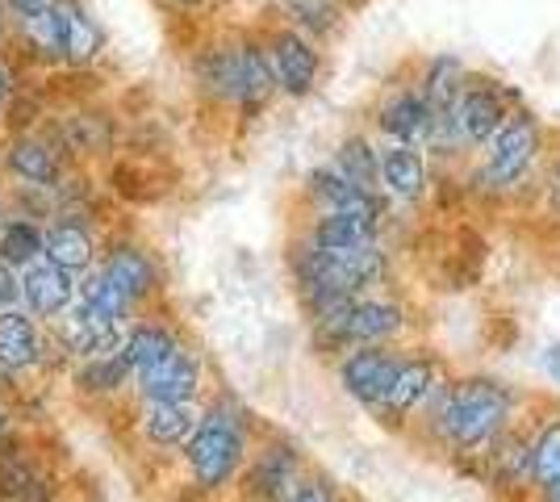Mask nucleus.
I'll return each instance as SVG.
<instances>
[{
    "label": "nucleus",
    "instance_id": "36",
    "mask_svg": "<svg viewBox=\"0 0 560 502\" xmlns=\"http://www.w3.org/2000/svg\"><path fill=\"white\" fill-rule=\"evenodd\" d=\"M13 93H18V72H13V63H9V55H0V114L9 109Z\"/></svg>",
    "mask_w": 560,
    "mask_h": 502
},
{
    "label": "nucleus",
    "instance_id": "1",
    "mask_svg": "<svg viewBox=\"0 0 560 502\" xmlns=\"http://www.w3.org/2000/svg\"><path fill=\"white\" fill-rule=\"evenodd\" d=\"M188 72H192V89L201 101L231 109L238 118H259L280 96L259 25L213 30L210 38L192 50Z\"/></svg>",
    "mask_w": 560,
    "mask_h": 502
},
{
    "label": "nucleus",
    "instance_id": "19",
    "mask_svg": "<svg viewBox=\"0 0 560 502\" xmlns=\"http://www.w3.org/2000/svg\"><path fill=\"white\" fill-rule=\"evenodd\" d=\"M410 72H415V84L422 89V96L431 101V109L440 114V109H452V105H456V96H460L472 68H468L456 50H435V55H427V59H415Z\"/></svg>",
    "mask_w": 560,
    "mask_h": 502
},
{
    "label": "nucleus",
    "instance_id": "17",
    "mask_svg": "<svg viewBox=\"0 0 560 502\" xmlns=\"http://www.w3.org/2000/svg\"><path fill=\"white\" fill-rule=\"evenodd\" d=\"M75 297H80L75 272L50 264L47 256L22 268V306L34 318H63L75 306Z\"/></svg>",
    "mask_w": 560,
    "mask_h": 502
},
{
    "label": "nucleus",
    "instance_id": "42",
    "mask_svg": "<svg viewBox=\"0 0 560 502\" xmlns=\"http://www.w3.org/2000/svg\"><path fill=\"white\" fill-rule=\"evenodd\" d=\"M343 4H348L351 13H360V9H364V4H369V0H343Z\"/></svg>",
    "mask_w": 560,
    "mask_h": 502
},
{
    "label": "nucleus",
    "instance_id": "38",
    "mask_svg": "<svg viewBox=\"0 0 560 502\" xmlns=\"http://www.w3.org/2000/svg\"><path fill=\"white\" fill-rule=\"evenodd\" d=\"M9 4V13H13V25L25 22V17H34V13H43V9H50L55 0H4Z\"/></svg>",
    "mask_w": 560,
    "mask_h": 502
},
{
    "label": "nucleus",
    "instance_id": "26",
    "mask_svg": "<svg viewBox=\"0 0 560 502\" xmlns=\"http://www.w3.org/2000/svg\"><path fill=\"white\" fill-rule=\"evenodd\" d=\"M381 231L385 226H373V222H360V218H343V214H310V222H305V235L314 243H323V247H335V252L376 247Z\"/></svg>",
    "mask_w": 560,
    "mask_h": 502
},
{
    "label": "nucleus",
    "instance_id": "44",
    "mask_svg": "<svg viewBox=\"0 0 560 502\" xmlns=\"http://www.w3.org/2000/svg\"><path fill=\"white\" fill-rule=\"evenodd\" d=\"M0 431H4V410H0Z\"/></svg>",
    "mask_w": 560,
    "mask_h": 502
},
{
    "label": "nucleus",
    "instance_id": "29",
    "mask_svg": "<svg viewBox=\"0 0 560 502\" xmlns=\"http://www.w3.org/2000/svg\"><path fill=\"white\" fill-rule=\"evenodd\" d=\"M43 256H47V226H38V222H30L22 214L9 218L4 231H0V260L22 272V268H30Z\"/></svg>",
    "mask_w": 560,
    "mask_h": 502
},
{
    "label": "nucleus",
    "instance_id": "16",
    "mask_svg": "<svg viewBox=\"0 0 560 502\" xmlns=\"http://www.w3.org/2000/svg\"><path fill=\"white\" fill-rule=\"evenodd\" d=\"M135 382H139L142 402H197V394H201V360L180 343L176 352H167L160 364H151Z\"/></svg>",
    "mask_w": 560,
    "mask_h": 502
},
{
    "label": "nucleus",
    "instance_id": "10",
    "mask_svg": "<svg viewBox=\"0 0 560 502\" xmlns=\"http://www.w3.org/2000/svg\"><path fill=\"white\" fill-rule=\"evenodd\" d=\"M401 369V352L394 343H369V348H348V357L339 360V385L351 402L376 410L385 402L389 385Z\"/></svg>",
    "mask_w": 560,
    "mask_h": 502
},
{
    "label": "nucleus",
    "instance_id": "32",
    "mask_svg": "<svg viewBox=\"0 0 560 502\" xmlns=\"http://www.w3.org/2000/svg\"><path fill=\"white\" fill-rule=\"evenodd\" d=\"M130 377H135V373H130V364H126L121 352H117V357L84 360V364H80V373H75V382H80L84 394H117Z\"/></svg>",
    "mask_w": 560,
    "mask_h": 502
},
{
    "label": "nucleus",
    "instance_id": "13",
    "mask_svg": "<svg viewBox=\"0 0 560 502\" xmlns=\"http://www.w3.org/2000/svg\"><path fill=\"white\" fill-rule=\"evenodd\" d=\"M435 164L422 147L381 143V192L397 206H422L431 197Z\"/></svg>",
    "mask_w": 560,
    "mask_h": 502
},
{
    "label": "nucleus",
    "instance_id": "18",
    "mask_svg": "<svg viewBox=\"0 0 560 502\" xmlns=\"http://www.w3.org/2000/svg\"><path fill=\"white\" fill-rule=\"evenodd\" d=\"M272 17H280L293 30H302L305 38L330 47L335 38H343V30L351 22V9L343 0H272Z\"/></svg>",
    "mask_w": 560,
    "mask_h": 502
},
{
    "label": "nucleus",
    "instance_id": "27",
    "mask_svg": "<svg viewBox=\"0 0 560 502\" xmlns=\"http://www.w3.org/2000/svg\"><path fill=\"white\" fill-rule=\"evenodd\" d=\"M176 348H180V339H176L172 327H164V323H139V327L126 331L121 357L130 364V373L139 377V373H147L151 364H160V360H164L167 352H176Z\"/></svg>",
    "mask_w": 560,
    "mask_h": 502
},
{
    "label": "nucleus",
    "instance_id": "8",
    "mask_svg": "<svg viewBox=\"0 0 560 502\" xmlns=\"http://www.w3.org/2000/svg\"><path fill=\"white\" fill-rule=\"evenodd\" d=\"M0 172L18 189H55L68 176V147L43 130H18L0 143Z\"/></svg>",
    "mask_w": 560,
    "mask_h": 502
},
{
    "label": "nucleus",
    "instance_id": "24",
    "mask_svg": "<svg viewBox=\"0 0 560 502\" xmlns=\"http://www.w3.org/2000/svg\"><path fill=\"white\" fill-rule=\"evenodd\" d=\"M197 423H201V415L192 410V402H142L139 410V431L160 448L188 444Z\"/></svg>",
    "mask_w": 560,
    "mask_h": 502
},
{
    "label": "nucleus",
    "instance_id": "4",
    "mask_svg": "<svg viewBox=\"0 0 560 502\" xmlns=\"http://www.w3.org/2000/svg\"><path fill=\"white\" fill-rule=\"evenodd\" d=\"M188 474L201 490H222L231 486L234 474L247 460V428L243 415H234L231 407H210L201 415V423L192 431V440L185 444Z\"/></svg>",
    "mask_w": 560,
    "mask_h": 502
},
{
    "label": "nucleus",
    "instance_id": "23",
    "mask_svg": "<svg viewBox=\"0 0 560 502\" xmlns=\"http://www.w3.org/2000/svg\"><path fill=\"white\" fill-rule=\"evenodd\" d=\"M47 260L75 272V277L96 268L101 252H96L93 231L84 222H75V218H55V222H47Z\"/></svg>",
    "mask_w": 560,
    "mask_h": 502
},
{
    "label": "nucleus",
    "instance_id": "20",
    "mask_svg": "<svg viewBox=\"0 0 560 502\" xmlns=\"http://www.w3.org/2000/svg\"><path fill=\"white\" fill-rule=\"evenodd\" d=\"M109 50V30L89 9V0H68V50H63V68L71 72H89L105 59Z\"/></svg>",
    "mask_w": 560,
    "mask_h": 502
},
{
    "label": "nucleus",
    "instance_id": "35",
    "mask_svg": "<svg viewBox=\"0 0 560 502\" xmlns=\"http://www.w3.org/2000/svg\"><path fill=\"white\" fill-rule=\"evenodd\" d=\"M18 302H22V272L0 260V314L13 311Z\"/></svg>",
    "mask_w": 560,
    "mask_h": 502
},
{
    "label": "nucleus",
    "instance_id": "41",
    "mask_svg": "<svg viewBox=\"0 0 560 502\" xmlns=\"http://www.w3.org/2000/svg\"><path fill=\"white\" fill-rule=\"evenodd\" d=\"M536 502H560V481L557 486H548V490H539Z\"/></svg>",
    "mask_w": 560,
    "mask_h": 502
},
{
    "label": "nucleus",
    "instance_id": "2",
    "mask_svg": "<svg viewBox=\"0 0 560 502\" xmlns=\"http://www.w3.org/2000/svg\"><path fill=\"white\" fill-rule=\"evenodd\" d=\"M518 394L498 377H460L427 410L431 440L452 456H486L518 423Z\"/></svg>",
    "mask_w": 560,
    "mask_h": 502
},
{
    "label": "nucleus",
    "instance_id": "25",
    "mask_svg": "<svg viewBox=\"0 0 560 502\" xmlns=\"http://www.w3.org/2000/svg\"><path fill=\"white\" fill-rule=\"evenodd\" d=\"M330 164L339 167L351 185H360V189H369V192H381V143H376L373 135H364V130L343 135L339 147H335V160H330Z\"/></svg>",
    "mask_w": 560,
    "mask_h": 502
},
{
    "label": "nucleus",
    "instance_id": "43",
    "mask_svg": "<svg viewBox=\"0 0 560 502\" xmlns=\"http://www.w3.org/2000/svg\"><path fill=\"white\" fill-rule=\"evenodd\" d=\"M9 218H13V214H9V206L0 201V231H4V222H9Z\"/></svg>",
    "mask_w": 560,
    "mask_h": 502
},
{
    "label": "nucleus",
    "instance_id": "5",
    "mask_svg": "<svg viewBox=\"0 0 560 502\" xmlns=\"http://www.w3.org/2000/svg\"><path fill=\"white\" fill-rule=\"evenodd\" d=\"M259 34H264L272 75H277V89L284 101H310L323 89V80H327V47L323 43L305 38L302 30L284 25L280 17H268L259 25Z\"/></svg>",
    "mask_w": 560,
    "mask_h": 502
},
{
    "label": "nucleus",
    "instance_id": "33",
    "mask_svg": "<svg viewBox=\"0 0 560 502\" xmlns=\"http://www.w3.org/2000/svg\"><path fill=\"white\" fill-rule=\"evenodd\" d=\"M539 206L552 222H560V130H552V147L539 172Z\"/></svg>",
    "mask_w": 560,
    "mask_h": 502
},
{
    "label": "nucleus",
    "instance_id": "12",
    "mask_svg": "<svg viewBox=\"0 0 560 502\" xmlns=\"http://www.w3.org/2000/svg\"><path fill=\"white\" fill-rule=\"evenodd\" d=\"M13 59L30 68H63V50H68V0H55L50 9L25 17L13 25Z\"/></svg>",
    "mask_w": 560,
    "mask_h": 502
},
{
    "label": "nucleus",
    "instance_id": "31",
    "mask_svg": "<svg viewBox=\"0 0 560 502\" xmlns=\"http://www.w3.org/2000/svg\"><path fill=\"white\" fill-rule=\"evenodd\" d=\"M560 481V410L544 415L532 431V494Z\"/></svg>",
    "mask_w": 560,
    "mask_h": 502
},
{
    "label": "nucleus",
    "instance_id": "22",
    "mask_svg": "<svg viewBox=\"0 0 560 502\" xmlns=\"http://www.w3.org/2000/svg\"><path fill=\"white\" fill-rule=\"evenodd\" d=\"M43 364V331L30 311H4L0 314V369H9L13 377Z\"/></svg>",
    "mask_w": 560,
    "mask_h": 502
},
{
    "label": "nucleus",
    "instance_id": "7",
    "mask_svg": "<svg viewBox=\"0 0 560 502\" xmlns=\"http://www.w3.org/2000/svg\"><path fill=\"white\" fill-rule=\"evenodd\" d=\"M373 130L381 135V143H406V147H427L431 126H435V109L415 84V72L406 68V75H397L394 84H385L373 101Z\"/></svg>",
    "mask_w": 560,
    "mask_h": 502
},
{
    "label": "nucleus",
    "instance_id": "3",
    "mask_svg": "<svg viewBox=\"0 0 560 502\" xmlns=\"http://www.w3.org/2000/svg\"><path fill=\"white\" fill-rule=\"evenodd\" d=\"M552 147V130L536 109L518 105L511 121L502 126V135L486 151H477L468 160V185L490 197V201H518L523 192L539 197V172Z\"/></svg>",
    "mask_w": 560,
    "mask_h": 502
},
{
    "label": "nucleus",
    "instance_id": "6",
    "mask_svg": "<svg viewBox=\"0 0 560 502\" xmlns=\"http://www.w3.org/2000/svg\"><path fill=\"white\" fill-rule=\"evenodd\" d=\"M518 105H527V101H523V93H518L514 84H506L502 75L468 72L465 89H460L456 105H452V118L460 126L468 151H472V155L486 151V147L502 135V126L511 121V114Z\"/></svg>",
    "mask_w": 560,
    "mask_h": 502
},
{
    "label": "nucleus",
    "instance_id": "9",
    "mask_svg": "<svg viewBox=\"0 0 560 502\" xmlns=\"http://www.w3.org/2000/svg\"><path fill=\"white\" fill-rule=\"evenodd\" d=\"M302 197L310 206V214H343L373 222V226H385V218H389V197L385 192H369L360 185H351L335 164L310 167L302 180Z\"/></svg>",
    "mask_w": 560,
    "mask_h": 502
},
{
    "label": "nucleus",
    "instance_id": "14",
    "mask_svg": "<svg viewBox=\"0 0 560 502\" xmlns=\"http://www.w3.org/2000/svg\"><path fill=\"white\" fill-rule=\"evenodd\" d=\"M410 327V314L397 297H373L360 293L351 314L343 318L339 348H369V343H397Z\"/></svg>",
    "mask_w": 560,
    "mask_h": 502
},
{
    "label": "nucleus",
    "instance_id": "15",
    "mask_svg": "<svg viewBox=\"0 0 560 502\" xmlns=\"http://www.w3.org/2000/svg\"><path fill=\"white\" fill-rule=\"evenodd\" d=\"M59 348L75 360H93V357H117L126 348V331L121 323H109L96 311H89L80 297L63 318H59Z\"/></svg>",
    "mask_w": 560,
    "mask_h": 502
},
{
    "label": "nucleus",
    "instance_id": "11",
    "mask_svg": "<svg viewBox=\"0 0 560 502\" xmlns=\"http://www.w3.org/2000/svg\"><path fill=\"white\" fill-rule=\"evenodd\" d=\"M444 385L447 382H444V373H440V364L427 357V352L401 357V369H397L394 385H389L385 402L376 407V415H381L385 423H406V419H415V415H427Z\"/></svg>",
    "mask_w": 560,
    "mask_h": 502
},
{
    "label": "nucleus",
    "instance_id": "37",
    "mask_svg": "<svg viewBox=\"0 0 560 502\" xmlns=\"http://www.w3.org/2000/svg\"><path fill=\"white\" fill-rule=\"evenodd\" d=\"M289 502H335V494H330L323 481H302L298 490H293V499Z\"/></svg>",
    "mask_w": 560,
    "mask_h": 502
},
{
    "label": "nucleus",
    "instance_id": "30",
    "mask_svg": "<svg viewBox=\"0 0 560 502\" xmlns=\"http://www.w3.org/2000/svg\"><path fill=\"white\" fill-rule=\"evenodd\" d=\"M80 302H84L89 311L101 314V318H109V323H126V318H130V311H135V297L117 285V281L105 272V268H101V264L84 272V281H80Z\"/></svg>",
    "mask_w": 560,
    "mask_h": 502
},
{
    "label": "nucleus",
    "instance_id": "28",
    "mask_svg": "<svg viewBox=\"0 0 560 502\" xmlns=\"http://www.w3.org/2000/svg\"><path fill=\"white\" fill-rule=\"evenodd\" d=\"M252 486L272 502L293 499V490L302 486L298 481V456H293V448H268V453H259L256 469H252Z\"/></svg>",
    "mask_w": 560,
    "mask_h": 502
},
{
    "label": "nucleus",
    "instance_id": "40",
    "mask_svg": "<svg viewBox=\"0 0 560 502\" xmlns=\"http://www.w3.org/2000/svg\"><path fill=\"white\" fill-rule=\"evenodd\" d=\"M9 38H13V13H9V4L0 0V47H9Z\"/></svg>",
    "mask_w": 560,
    "mask_h": 502
},
{
    "label": "nucleus",
    "instance_id": "34",
    "mask_svg": "<svg viewBox=\"0 0 560 502\" xmlns=\"http://www.w3.org/2000/svg\"><path fill=\"white\" fill-rule=\"evenodd\" d=\"M160 9H167L172 17H210L226 0H155Z\"/></svg>",
    "mask_w": 560,
    "mask_h": 502
},
{
    "label": "nucleus",
    "instance_id": "39",
    "mask_svg": "<svg viewBox=\"0 0 560 502\" xmlns=\"http://www.w3.org/2000/svg\"><path fill=\"white\" fill-rule=\"evenodd\" d=\"M544 373H548V382H552L560 389V339L544 348Z\"/></svg>",
    "mask_w": 560,
    "mask_h": 502
},
{
    "label": "nucleus",
    "instance_id": "21",
    "mask_svg": "<svg viewBox=\"0 0 560 502\" xmlns=\"http://www.w3.org/2000/svg\"><path fill=\"white\" fill-rule=\"evenodd\" d=\"M101 268L126 289L135 302H147L160 289V264L151 260V252L139 243H109L101 252Z\"/></svg>",
    "mask_w": 560,
    "mask_h": 502
}]
</instances>
